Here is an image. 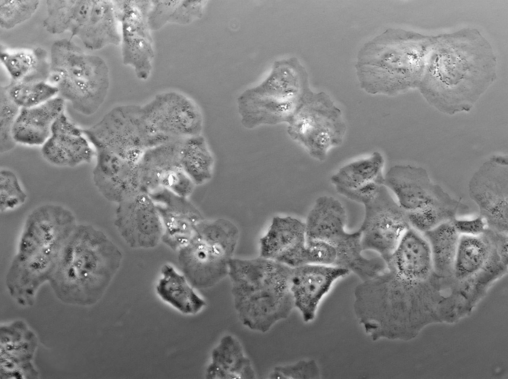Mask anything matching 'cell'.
I'll return each instance as SVG.
<instances>
[{
    "label": "cell",
    "mask_w": 508,
    "mask_h": 379,
    "mask_svg": "<svg viewBox=\"0 0 508 379\" xmlns=\"http://www.w3.org/2000/svg\"><path fill=\"white\" fill-rule=\"evenodd\" d=\"M385 263L384 271L357 285L364 297L380 306L401 304L408 292L434 286L439 278L426 239L411 228Z\"/></svg>",
    "instance_id": "7"
},
{
    "label": "cell",
    "mask_w": 508,
    "mask_h": 379,
    "mask_svg": "<svg viewBox=\"0 0 508 379\" xmlns=\"http://www.w3.org/2000/svg\"><path fill=\"white\" fill-rule=\"evenodd\" d=\"M37 340L23 322L17 321L1 327L0 374L4 379L36 377L31 363Z\"/></svg>",
    "instance_id": "21"
},
{
    "label": "cell",
    "mask_w": 508,
    "mask_h": 379,
    "mask_svg": "<svg viewBox=\"0 0 508 379\" xmlns=\"http://www.w3.org/2000/svg\"><path fill=\"white\" fill-rule=\"evenodd\" d=\"M64 100L55 97L40 105L21 108L15 122L12 135L16 143L43 145L50 137L53 124L64 112Z\"/></svg>",
    "instance_id": "22"
},
{
    "label": "cell",
    "mask_w": 508,
    "mask_h": 379,
    "mask_svg": "<svg viewBox=\"0 0 508 379\" xmlns=\"http://www.w3.org/2000/svg\"><path fill=\"white\" fill-rule=\"evenodd\" d=\"M205 377L207 379H254L256 374L240 341L227 334L212 350Z\"/></svg>",
    "instance_id": "23"
},
{
    "label": "cell",
    "mask_w": 508,
    "mask_h": 379,
    "mask_svg": "<svg viewBox=\"0 0 508 379\" xmlns=\"http://www.w3.org/2000/svg\"><path fill=\"white\" fill-rule=\"evenodd\" d=\"M346 221V210L338 200L326 195L318 197L305 222L306 241L320 240L333 246L337 252V267L348 270L362 281L383 272L384 260L363 256L361 231L348 232Z\"/></svg>",
    "instance_id": "10"
},
{
    "label": "cell",
    "mask_w": 508,
    "mask_h": 379,
    "mask_svg": "<svg viewBox=\"0 0 508 379\" xmlns=\"http://www.w3.org/2000/svg\"><path fill=\"white\" fill-rule=\"evenodd\" d=\"M286 124L290 138L320 162L330 149L342 145L347 130L340 110L329 97L309 89Z\"/></svg>",
    "instance_id": "11"
},
{
    "label": "cell",
    "mask_w": 508,
    "mask_h": 379,
    "mask_svg": "<svg viewBox=\"0 0 508 379\" xmlns=\"http://www.w3.org/2000/svg\"><path fill=\"white\" fill-rule=\"evenodd\" d=\"M495 232L496 230L488 227L479 236H460L452 277L463 283L484 268L491 253Z\"/></svg>",
    "instance_id": "25"
},
{
    "label": "cell",
    "mask_w": 508,
    "mask_h": 379,
    "mask_svg": "<svg viewBox=\"0 0 508 379\" xmlns=\"http://www.w3.org/2000/svg\"><path fill=\"white\" fill-rule=\"evenodd\" d=\"M156 291L162 300L184 314H196L206 305L185 276L169 264L162 266Z\"/></svg>",
    "instance_id": "26"
},
{
    "label": "cell",
    "mask_w": 508,
    "mask_h": 379,
    "mask_svg": "<svg viewBox=\"0 0 508 379\" xmlns=\"http://www.w3.org/2000/svg\"><path fill=\"white\" fill-rule=\"evenodd\" d=\"M121 24L122 54L124 64L133 67L136 76L146 80L154 56L148 22L150 0H113Z\"/></svg>",
    "instance_id": "14"
},
{
    "label": "cell",
    "mask_w": 508,
    "mask_h": 379,
    "mask_svg": "<svg viewBox=\"0 0 508 379\" xmlns=\"http://www.w3.org/2000/svg\"><path fill=\"white\" fill-rule=\"evenodd\" d=\"M148 22L151 30L168 23L186 25L203 15L205 0H150Z\"/></svg>",
    "instance_id": "31"
},
{
    "label": "cell",
    "mask_w": 508,
    "mask_h": 379,
    "mask_svg": "<svg viewBox=\"0 0 508 379\" xmlns=\"http://www.w3.org/2000/svg\"><path fill=\"white\" fill-rule=\"evenodd\" d=\"M259 256L290 267L306 264L305 222L291 216L274 217L260 239Z\"/></svg>",
    "instance_id": "18"
},
{
    "label": "cell",
    "mask_w": 508,
    "mask_h": 379,
    "mask_svg": "<svg viewBox=\"0 0 508 379\" xmlns=\"http://www.w3.org/2000/svg\"><path fill=\"white\" fill-rule=\"evenodd\" d=\"M47 82L77 112L93 114L103 103L110 84L109 70L101 57L85 53L69 39L52 45Z\"/></svg>",
    "instance_id": "6"
},
{
    "label": "cell",
    "mask_w": 508,
    "mask_h": 379,
    "mask_svg": "<svg viewBox=\"0 0 508 379\" xmlns=\"http://www.w3.org/2000/svg\"><path fill=\"white\" fill-rule=\"evenodd\" d=\"M77 224L74 214L60 205H42L28 215L6 277L9 293L19 304H32Z\"/></svg>",
    "instance_id": "2"
},
{
    "label": "cell",
    "mask_w": 508,
    "mask_h": 379,
    "mask_svg": "<svg viewBox=\"0 0 508 379\" xmlns=\"http://www.w3.org/2000/svg\"><path fill=\"white\" fill-rule=\"evenodd\" d=\"M163 226L161 242L178 251L192 239L197 224L203 219L200 211L185 197L164 191L150 196Z\"/></svg>",
    "instance_id": "19"
},
{
    "label": "cell",
    "mask_w": 508,
    "mask_h": 379,
    "mask_svg": "<svg viewBox=\"0 0 508 379\" xmlns=\"http://www.w3.org/2000/svg\"><path fill=\"white\" fill-rule=\"evenodd\" d=\"M306 83L305 71L297 60L276 61L264 81L238 97L242 125L252 129L287 123L308 89Z\"/></svg>",
    "instance_id": "8"
},
{
    "label": "cell",
    "mask_w": 508,
    "mask_h": 379,
    "mask_svg": "<svg viewBox=\"0 0 508 379\" xmlns=\"http://www.w3.org/2000/svg\"><path fill=\"white\" fill-rule=\"evenodd\" d=\"M451 222L460 236H479L484 233L488 227L485 219L479 215L471 217H456Z\"/></svg>",
    "instance_id": "39"
},
{
    "label": "cell",
    "mask_w": 508,
    "mask_h": 379,
    "mask_svg": "<svg viewBox=\"0 0 508 379\" xmlns=\"http://www.w3.org/2000/svg\"><path fill=\"white\" fill-rule=\"evenodd\" d=\"M467 209L466 205L456 199L450 203L431 206L407 215L411 228L423 234L442 223L452 220Z\"/></svg>",
    "instance_id": "32"
},
{
    "label": "cell",
    "mask_w": 508,
    "mask_h": 379,
    "mask_svg": "<svg viewBox=\"0 0 508 379\" xmlns=\"http://www.w3.org/2000/svg\"><path fill=\"white\" fill-rule=\"evenodd\" d=\"M114 224L126 244L133 249H151L161 242L163 226L150 196L139 193L118 203Z\"/></svg>",
    "instance_id": "15"
},
{
    "label": "cell",
    "mask_w": 508,
    "mask_h": 379,
    "mask_svg": "<svg viewBox=\"0 0 508 379\" xmlns=\"http://www.w3.org/2000/svg\"><path fill=\"white\" fill-rule=\"evenodd\" d=\"M508 157L494 156L474 174L468 193L488 228L508 233Z\"/></svg>",
    "instance_id": "13"
},
{
    "label": "cell",
    "mask_w": 508,
    "mask_h": 379,
    "mask_svg": "<svg viewBox=\"0 0 508 379\" xmlns=\"http://www.w3.org/2000/svg\"><path fill=\"white\" fill-rule=\"evenodd\" d=\"M113 0H93L90 15L76 37L91 50L119 45L121 34Z\"/></svg>",
    "instance_id": "24"
},
{
    "label": "cell",
    "mask_w": 508,
    "mask_h": 379,
    "mask_svg": "<svg viewBox=\"0 0 508 379\" xmlns=\"http://www.w3.org/2000/svg\"><path fill=\"white\" fill-rule=\"evenodd\" d=\"M239 234L237 225L225 218L197 224L191 240L178 251L182 273L193 288L211 287L228 275Z\"/></svg>",
    "instance_id": "9"
},
{
    "label": "cell",
    "mask_w": 508,
    "mask_h": 379,
    "mask_svg": "<svg viewBox=\"0 0 508 379\" xmlns=\"http://www.w3.org/2000/svg\"><path fill=\"white\" fill-rule=\"evenodd\" d=\"M451 221L442 223L422 234L430 248L435 271L441 278L452 276L460 237Z\"/></svg>",
    "instance_id": "30"
},
{
    "label": "cell",
    "mask_w": 508,
    "mask_h": 379,
    "mask_svg": "<svg viewBox=\"0 0 508 379\" xmlns=\"http://www.w3.org/2000/svg\"><path fill=\"white\" fill-rule=\"evenodd\" d=\"M432 41L400 29H388L360 50L356 69L361 88L368 94L395 96L418 86Z\"/></svg>",
    "instance_id": "5"
},
{
    "label": "cell",
    "mask_w": 508,
    "mask_h": 379,
    "mask_svg": "<svg viewBox=\"0 0 508 379\" xmlns=\"http://www.w3.org/2000/svg\"><path fill=\"white\" fill-rule=\"evenodd\" d=\"M306 263L337 267L336 251L333 246L322 241H306Z\"/></svg>",
    "instance_id": "38"
},
{
    "label": "cell",
    "mask_w": 508,
    "mask_h": 379,
    "mask_svg": "<svg viewBox=\"0 0 508 379\" xmlns=\"http://www.w3.org/2000/svg\"><path fill=\"white\" fill-rule=\"evenodd\" d=\"M123 255L100 229L77 224L49 281L67 303L87 305L102 296L119 270Z\"/></svg>",
    "instance_id": "3"
},
{
    "label": "cell",
    "mask_w": 508,
    "mask_h": 379,
    "mask_svg": "<svg viewBox=\"0 0 508 379\" xmlns=\"http://www.w3.org/2000/svg\"><path fill=\"white\" fill-rule=\"evenodd\" d=\"M496 77V58L474 29L432 37L418 86L426 100L444 113L468 111Z\"/></svg>",
    "instance_id": "1"
},
{
    "label": "cell",
    "mask_w": 508,
    "mask_h": 379,
    "mask_svg": "<svg viewBox=\"0 0 508 379\" xmlns=\"http://www.w3.org/2000/svg\"><path fill=\"white\" fill-rule=\"evenodd\" d=\"M384 159L379 152L341 167L331 177L337 191L354 190L372 183L383 184Z\"/></svg>",
    "instance_id": "29"
},
{
    "label": "cell",
    "mask_w": 508,
    "mask_h": 379,
    "mask_svg": "<svg viewBox=\"0 0 508 379\" xmlns=\"http://www.w3.org/2000/svg\"><path fill=\"white\" fill-rule=\"evenodd\" d=\"M360 203L365 210L359 228L363 249L378 253L385 262L411 228L407 213L384 184Z\"/></svg>",
    "instance_id": "12"
},
{
    "label": "cell",
    "mask_w": 508,
    "mask_h": 379,
    "mask_svg": "<svg viewBox=\"0 0 508 379\" xmlns=\"http://www.w3.org/2000/svg\"><path fill=\"white\" fill-rule=\"evenodd\" d=\"M11 100L21 108L37 106L59 94V90L47 81L21 82L11 81L3 86Z\"/></svg>",
    "instance_id": "33"
},
{
    "label": "cell",
    "mask_w": 508,
    "mask_h": 379,
    "mask_svg": "<svg viewBox=\"0 0 508 379\" xmlns=\"http://www.w3.org/2000/svg\"><path fill=\"white\" fill-rule=\"evenodd\" d=\"M38 0H0V26L11 29L27 21L36 12Z\"/></svg>",
    "instance_id": "34"
},
{
    "label": "cell",
    "mask_w": 508,
    "mask_h": 379,
    "mask_svg": "<svg viewBox=\"0 0 508 379\" xmlns=\"http://www.w3.org/2000/svg\"><path fill=\"white\" fill-rule=\"evenodd\" d=\"M46 16L43 21L45 30L53 35L69 32L76 37L85 24L91 11L93 0H48Z\"/></svg>",
    "instance_id": "27"
},
{
    "label": "cell",
    "mask_w": 508,
    "mask_h": 379,
    "mask_svg": "<svg viewBox=\"0 0 508 379\" xmlns=\"http://www.w3.org/2000/svg\"><path fill=\"white\" fill-rule=\"evenodd\" d=\"M350 272L341 267L315 264L292 267L291 290L295 307L299 310L305 322L315 319L322 298L335 281Z\"/></svg>",
    "instance_id": "17"
},
{
    "label": "cell",
    "mask_w": 508,
    "mask_h": 379,
    "mask_svg": "<svg viewBox=\"0 0 508 379\" xmlns=\"http://www.w3.org/2000/svg\"><path fill=\"white\" fill-rule=\"evenodd\" d=\"M0 59L12 81L29 83L48 81L50 59L47 51L41 47L15 51H1Z\"/></svg>",
    "instance_id": "28"
},
{
    "label": "cell",
    "mask_w": 508,
    "mask_h": 379,
    "mask_svg": "<svg viewBox=\"0 0 508 379\" xmlns=\"http://www.w3.org/2000/svg\"><path fill=\"white\" fill-rule=\"evenodd\" d=\"M27 196L16 175L11 170L0 171V211L6 213L14 210L26 201Z\"/></svg>",
    "instance_id": "36"
},
{
    "label": "cell",
    "mask_w": 508,
    "mask_h": 379,
    "mask_svg": "<svg viewBox=\"0 0 508 379\" xmlns=\"http://www.w3.org/2000/svg\"><path fill=\"white\" fill-rule=\"evenodd\" d=\"M383 177V184L407 213L456 199L434 184L427 171L421 167L395 165L389 168Z\"/></svg>",
    "instance_id": "16"
},
{
    "label": "cell",
    "mask_w": 508,
    "mask_h": 379,
    "mask_svg": "<svg viewBox=\"0 0 508 379\" xmlns=\"http://www.w3.org/2000/svg\"><path fill=\"white\" fill-rule=\"evenodd\" d=\"M81 129L63 112L55 121L51 133L42 145L41 153L50 164L60 167H74L89 163L95 151Z\"/></svg>",
    "instance_id": "20"
},
{
    "label": "cell",
    "mask_w": 508,
    "mask_h": 379,
    "mask_svg": "<svg viewBox=\"0 0 508 379\" xmlns=\"http://www.w3.org/2000/svg\"><path fill=\"white\" fill-rule=\"evenodd\" d=\"M21 108L8 95L4 86L0 88V152L13 149L16 143L12 135L13 128Z\"/></svg>",
    "instance_id": "35"
},
{
    "label": "cell",
    "mask_w": 508,
    "mask_h": 379,
    "mask_svg": "<svg viewBox=\"0 0 508 379\" xmlns=\"http://www.w3.org/2000/svg\"><path fill=\"white\" fill-rule=\"evenodd\" d=\"M292 267L260 256L230 260L228 276L234 308L245 326L264 333L289 316L295 307Z\"/></svg>",
    "instance_id": "4"
},
{
    "label": "cell",
    "mask_w": 508,
    "mask_h": 379,
    "mask_svg": "<svg viewBox=\"0 0 508 379\" xmlns=\"http://www.w3.org/2000/svg\"><path fill=\"white\" fill-rule=\"evenodd\" d=\"M319 368L313 360H302L295 363L275 367L268 376L270 379H316Z\"/></svg>",
    "instance_id": "37"
}]
</instances>
